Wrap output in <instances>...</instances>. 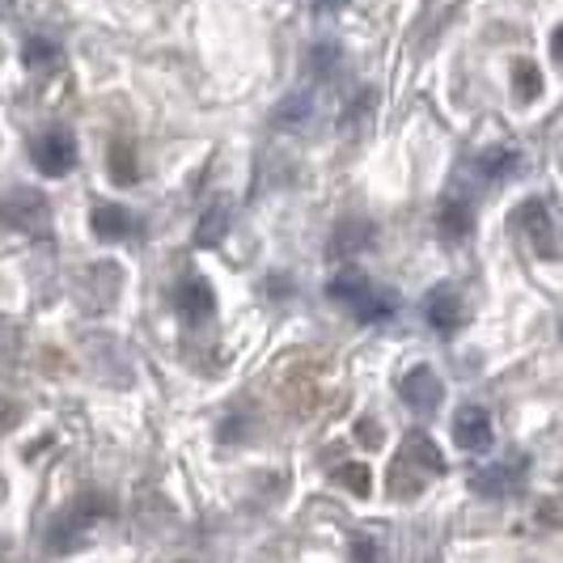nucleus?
Masks as SVG:
<instances>
[{
	"label": "nucleus",
	"instance_id": "7ed1b4c3",
	"mask_svg": "<svg viewBox=\"0 0 563 563\" xmlns=\"http://www.w3.org/2000/svg\"><path fill=\"white\" fill-rule=\"evenodd\" d=\"M526 475H530V457L526 453H508L505 462H492L471 475V487L487 496V500H500V496H512L526 487Z\"/></svg>",
	"mask_w": 563,
	"mask_h": 563
},
{
	"label": "nucleus",
	"instance_id": "5701e85b",
	"mask_svg": "<svg viewBox=\"0 0 563 563\" xmlns=\"http://www.w3.org/2000/svg\"><path fill=\"white\" fill-rule=\"evenodd\" d=\"M352 563H377V542L373 538H352Z\"/></svg>",
	"mask_w": 563,
	"mask_h": 563
},
{
	"label": "nucleus",
	"instance_id": "4468645a",
	"mask_svg": "<svg viewBox=\"0 0 563 563\" xmlns=\"http://www.w3.org/2000/svg\"><path fill=\"white\" fill-rule=\"evenodd\" d=\"M373 238H377V229L368 221H339L331 242H327V254L331 258H356L365 246H373Z\"/></svg>",
	"mask_w": 563,
	"mask_h": 563
},
{
	"label": "nucleus",
	"instance_id": "aec40b11",
	"mask_svg": "<svg viewBox=\"0 0 563 563\" xmlns=\"http://www.w3.org/2000/svg\"><path fill=\"white\" fill-rule=\"evenodd\" d=\"M335 483H343V487L356 492V496H368V492H373V475H368L365 462H343L335 471Z\"/></svg>",
	"mask_w": 563,
	"mask_h": 563
},
{
	"label": "nucleus",
	"instance_id": "412c9836",
	"mask_svg": "<svg viewBox=\"0 0 563 563\" xmlns=\"http://www.w3.org/2000/svg\"><path fill=\"white\" fill-rule=\"evenodd\" d=\"M56 59H59V47L47 43V38H30L26 47H22V64L26 68H52Z\"/></svg>",
	"mask_w": 563,
	"mask_h": 563
},
{
	"label": "nucleus",
	"instance_id": "6ab92c4d",
	"mask_svg": "<svg viewBox=\"0 0 563 563\" xmlns=\"http://www.w3.org/2000/svg\"><path fill=\"white\" fill-rule=\"evenodd\" d=\"M512 89H517L521 102H534L538 93H542V77H538V68L530 59H517L512 64Z\"/></svg>",
	"mask_w": 563,
	"mask_h": 563
},
{
	"label": "nucleus",
	"instance_id": "9d476101",
	"mask_svg": "<svg viewBox=\"0 0 563 563\" xmlns=\"http://www.w3.org/2000/svg\"><path fill=\"white\" fill-rule=\"evenodd\" d=\"M453 441L466 453H483L492 445V416L483 407H462L453 416Z\"/></svg>",
	"mask_w": 563,
	"mask_h": 563
},
{
	"label": "nucleus",
	"instance_id": "f257e3e1",
	"mask_svg": "<svg viewBox=\"0 0 563 563\" xmlns=\"http://www.w3.org/2000/svg\"><path fill=\"white\" fill-rule=\"evenodd\" d=\"M114 517V500L107 492H81V496H73V505L59 512L56 521H52V534H47V551H77L89 530L98 526V521H107Z\"/></svg>",
	"mask_w": 563,
	"mask_h": 563
},
{
	"label": "nucleus",
	"instance_id": "0eeeda50",
	"mask_svg": "<svg viewBox=\"0 0 563 563\" xmlns=\"http://www.w3.org/2000/svg\"><path fill=\"white\" fill-rule=\"evenodd\" d=\"M89 229H93V238H102V242H128V238L141 233V221H136L128 208H119V203H93Z\"/></svg>",
	"mask_w": 563,
	"mask_h": 563
},
{
	"label": "nucleus",
	"instance_id": "ddd939ff",
	"mask_svg": "<svg viewBox=\"0 0 563 563\" xmlns=\"http://www.w3.org/2000/svg\"><path fill=\"white\" fill-rule=\"evenodd\" d=\"M437 229H441L445 242H466L471 229H475V208H471L466 199L445 196L441 199V208H437Z\"/></svg>",
	"mask_w": 563,
	"mask_h": 563
},
{
	"label": "nucleus",
	"instance_id": "4be33fe9",
	"mask_svg": "<svg viewBox=\"0 0 563 563\" xmlns=\"http://www.w3.org/2000/svg\"><path fill=\"white\" fill-rule=\"evenodd\" d=\"M356 441H361L365 450H377V445H382V428H377V420L356 423Z\"/></svg>",
	"mask_w": 563,
	"mask_h": 563
},
{
	"label": "nucleus",
	"instance_id": "9b49d317",
	"mask_svg": "<svg viewBox=\"0 0 563 563\" xmlns=\"http://www.w3.org/2000/svg\"><path fill=\"white\" fill-rule=\"evenodd\" d=\"M407 466H420L423 475H445V453L441 445L423 432V428H411L407 437H402V453H398Z\"/></svg>",
	"mask_w": 563,
	"mask_h": 563
},
{
	"label": "nucleus",
	"instance_id": "f03ea898",
	"mask_svg": "<svg viewBox=\"0 0 563 563\" xmlns=\"http://www.w3.org/2000/svg\"><path fill=\"white\" fill-rule=\"evenodd\" d=\"M327 297L339 301L343 310H352L356 322H386L390 313H395V297L390 292H382V288H373V284L361 276V272H343L335 280L327 284Z\"/></svg>",
	"mask_w": 563,
	"mask_h": 563
},
{
	"label": "nucleus",
	"instance_id": "20e7f679",
	"mask_svg": "<svg viewBox=\"0 0 563 563\" xmlns=\"http://www.w3.org/2000/svg\"><path fill=\"white\" fill-rule=\"evenodd\" d=\"M34 166L43 178H64L68 169L77 166V141L68 128H52L34 141Z\"/></svg>",
	"mask_w": 563,
	"mask_h": 563
},
{
	"label": "nucleus",
	"instance_id": "dca6fc26",
	"mask_svg": "<svg viewBox=\"0 0 563 563\" xmlns=\"http://www.w3.org/2000/svg\"><path fill=\"white\" fill-rule=\"evenodd\" d=\"M229 233V208H208L203 217H199V225H196V246H221V238Z\"/></svg>",
	"mask_w": 563,
	"mask_h": 563
},
{
	"label": "nucleus",
	"instance_id": "1a4fd4ad",
	"mask_svg": "<svg viewBox=\"0 0 563 563\" xmlns=\"http://www.w3.org/2000/svg\"><path fill=\"white\" fill-rule=\"evenodd\" d=\"M517 221H526V233L534 242V251L542 258H555L560 246H555V225H551V212H547V199H526L517 208Z\"/></svg>",
	"mask_w": 563,
	"mask_h": 563
},
{
	"label": "nucleus",
	"instance_id": "f8f14e48",
	"mask_svg": "<svg viewBox=\"0 0 563 563\" xmlns=\"http://www.w3.org/2000/svg\"><path fill=\"white\" fill-rule=\"evenodd\" d=\"M174 306H178V313H183L191 327L208 322V318L217 313L212 284H208V280H183V284H178V292H174Z\"/></svg>",
	"mask_w": 563,
	"mask_h": 563
},
{
	"label": "nucleus",
	"instance_id": "2eb2a0df",
	"mask_svg": "<svg viewBox=\"0 0 563 563\" xmlns=\"http://www.w3.org/2000/svg\"><path fill=\"white\" fill-rule=\"evenodd\" d=\"M107 166H111L114 187H132V183H141V162H136V148H132V144L114 141Z\"/></svg>",
	"mask_w": 563,
	"mask_h": 563
},
{
	"label": "nucleus",
	"instance_id": "a211bd4d",
	"mask_svg": "<svg viewBox=\"0 0 563 563\" xmlns=\"http://www.w3.org/2000/svg\"><path fill=\"white\" fill-rule=\"evenodd\" d=\"M475 169H479L483 178H508L512 169H517V148H487V153H479L475 157Z\"/></svg>",
	"mask_w": 563,
	"mask_h": 563
},
{
	"label": "nucleus",
	"instance_id": "f3484780",
	"mask_svg": "<svg viewBox=\"0 0 563 563\" xmlns=\"http://www.w3.org/2000/svg\"><path fill=\"white\" fill-rule=\"evenodd\" d=\"M310 114H313V98H310V93H292L288 102H280V107H276L272 123L288 132V128H301V123H310Z\"/></svg>",
	"mask_w": 563,
	"mask_h": 563
},
{
	"label": "nucleus",
	"instance_id": "423d86ee",
	"mask_svg": "<svg viewBox=\"0 0 563 563\" xmlns=\"http://www.w3.org/2000/svg\"><path fill=\"white\" fill-rule=\"evenodd\" d=\"M398 395H402V402H407L411 411L428 416V411H437V407H441V398H445V386H441V377H437L432 368L420 365V368H411V373L398 382Z\"/></svg>",
	"mask_w": 563,
	"mask_h": 563
},
{
	"label": "nucleus",
	"instance_id": "b1692460",
	"mask_svg": "<svg viewBox=\"0 0 563 563\" xmlns=\"http://www.w3.org/2000/svg\"><path fill=\"white\" fill-rule=\"evenodd\" d=\"M339 4H347V0H313V9H318V13H327V9H339Z\"/></svg>",
	"mask_w": 563,
	"mask_h": 563
},
{
	"label": "nucleus",
	"instance_id": "39448f33",
	"mask_svg": "<svg viewBox=\"0 0 563 563\" xmlns=\"http://www.w3.org/2000/svg\"><path fill=\"white\" fill-rule=\"evenodd\" d=\"M0 221L9 229H22V233H43L47 225V199L38 191H9L0 199Z\"/></svg>",
	"mask_w": 563,
	"mask_h": 563
},
{
	"label": "nucleus",
	"instance_id": "6e6552de",
	"mask_svg": "<svg viewBox=\"0 0 563 563\" xmlns=\"http://www.w3.org/2000/svg\"><path fill=\"white\" fill-rule=\"evenodd\" d=\"M423 318H428V327H432L437 335H453V331L462 327V301H457V292H453L450 284H437V288L423 297Z\"/></svg>",
	"mask_w": 563,
	"mask_h": 563
}]
</instances>
